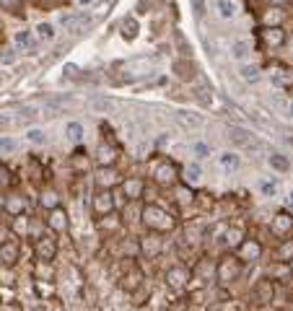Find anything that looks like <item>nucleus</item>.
<instances>
[{
  "mask_svg": "<svg viewBox=\"0 0 293 311\" xmlns=\"http://www.w3.org/2000/svg\"><path fill=\"white\" fill-rule=\"evenodd\" d=\"M145 223L156 231H166V228H172V215L156 205H151V208H145Z\"/></svg>",
  "mask_w": 293,
  "mask_h": 311,
  "instance_id": "nucleus-1",
  "label": "nucleus"
},
{
  "mask_svg": "<svg viewBox=\"0 0 293 311\" xmlns=\"http://www.w3.org/2000/svg\"><path fill=\"white\" fill-rule=\"evenodd\" d=\"M60 24L65 26V31L80 34V31H86L91 26V16H86V13H68V16H60Z\"/></svg>",
  "mask_w": 293,
  "mask_h": 311,
  "instance_id": "nucleus-2",
  "label": "nucleus"
},
{
  "mask_svg": "<svg viewBox=\"0 0 293 311\" xmlns=\"http://www.w3.org/2000/svg\"><path fill=\"white\" fill-rule=\"evenodd\" d=\"M55 249H57V247H55V241H52L50 236H47V239L41 236V239L36 241V254H39V259H52V257H55Z\"/></svg>",
  "mask_w": 293,
  "mask_h": 311,
  "instance_id": "nucleus-3",
  "label": "nucleus"
},
{
  "mask_svg": "<svg viewBox=\"0 0 293 311\" xmlns=\"http://www.w3.org/2000/svg\"><path fill=\"white\" fill-rule=\"evenodd\" d=\"M249 52H252V45H249L246 39H236V42L231 45V57L234 60H241L244 62L249 57Z\"/></svg>",
  "mask_w": 293,
  "mask_h": 311,
  "instance_id": "nucleus-4",
  "label": "nucleus"
},
{
  "mask_svg": "<svg viewBox=\"0 0 293 311\" xmlns=\"http://www.w3.org/2000/svg\"><path fill=\"white\" fill-rule=\"evenodd\" d=\"M94 208H96V213H99V215H107V213L112 210V194H109V189L96 194V200H94Z\"/></svg>",
  "mask_w": 293,
  "mask_h": 311,
  "instance_id": "nucleus-5",
  "label": "nucleus"
},
{
  "mask_svg": "<svg viewBox=\"0 0 293 311\" xmlns=\"http://www.w3.org/2000/svg\"><path fill=\"white\" fill-rule=\"evenodd\" d=\"M13 42H16V47H21V50H26V52H31L34 50V36H31V31H16V36H13Z\"/></svg>",
  "mask_w": 293,
  "mask_h": 311,
  "instance_id": "nucleus-6",
  "label": "nucleus"
},
{
  "mask_svg": "<svg viewBox=\"0 0 293 311\" xmlns=\"http://www.w3.org/2000/svg\"><path fill=\"white\" fill-rule=\"evenodd\" d=\"M218 13L221 18H234L239 13V3L236 0H218Z\"/></svg>",
  "mask_w": 293,
  "mask_h": 311,
  "instance_id": "nucleus-7",
  "label": "nucleus"
},
{
  "mask_svg": "<svg viewBox=\"0 0 293 311\" xmlns=\"http://www.w3.org/2000/svg\"><path fill=\"white\" fill-rule=\"evenodd\" d=\"M50 228H55V231H65V228H68V215H65L60 208H55V210L50 213Z\"/></svg>",
  "mask_w": 293,
  "mask_h": 311,
  "instance_id": "nucleus-8",
  "label": "nucleus"
},
{
  "mask_svg": "<svg viewBox=\"0 0 293 311\" xmlns=\"http://www.w3.org/2000/svg\"><path fill=\"white\" fill-rule=\"evenodd\" d=\"M241 78H244L246 83H257L260 78H262V70H260L257 65H244V68H241Z\"/></svg>",
  "mask_w": 293,
  "mask_h": 311,
  "instance_id": "nucleus-9",
  "label": "nucleus"
},
{
  "mask_svg": "<svg viewBox=\"0 0 293 311\" xmlns=\"http://www.w3.org/2000/svg\"><path fill=\"white\" fill-rule=\"evenodd\" d=\"M174 174H177V171H174L172 164H163V166L156 171V179H158L161 184H174Z\"/></svg>",
  "mask_w": 293,
  "mask_h": 311,
  "instance_id": "nucleus-10",
  "label": "nucleus"
},
{
  "mask_svg": "<svg viewBox=\"0 0 293 311\" xmlns=\"http://www.w3.org/2000/svg\"><path fill=\"white\" fill-rule=\"evenodd\" d=\"M218 278H221L223 283H228V280L239 278V264H234V267H231V262H223V264H221V270H218Z\"/></svg>",
  "mask_w": 293,
  "mask_h": 311,
  "instance_id": "nucleus-11",
  "label": "nucleus"
},
{
  "mask_svg": "<svg viewBox=\"0 0 293 311\" xmlns=\"http://www.w3.org/2000/svg\"><path fill=\"white\" fill-rule=\"evenodd\" d=\"M16 257H18L16 244H3V247H0V259H3L6 264H13V262H16Z\"/></svg>",
  "mask_w": 293,
  "mask_h": 311,
  "instance_id": "nucleus-12",
  "label": "nucleus"
},
{
  "mask_svg": "<svg viewBox=\"0 0 293 311\" xmlns=\"http://www.w3.org/2000/svg\"><path fill=\"white\" fill-rule=\"evenodd\" d=\"M228 138H231L236 145H249V140H252V138H249V132L241 130V127H231V130H228Z\"/></svg>",
  "mask_w": 293,
  "mask_h": 311,
  "instance_id": "nucleus-13",
  "label": "nucleus"
},
{
  "mask_svg": "<svg viewBox=\"0 0 293 311\" xmlns=\"http://www.w3.org/2000/svg\"><path fill=\"white\" fill-rule=\"evenodd\" d=\"M221 166L226 169V171H231V169H239V156L236 153H221Z\"/></svg>",
  "mask_w": 293,
  "mask_h": 311,
  "instance_id": "nucleus-14",
  "label": "nucleus"
},
{
  "mask_svg": "<svg viewBox=\"0 0 293 311\" xmlns=\"http://www.w3.org/2000/svg\"><path fill=\"white\" fill-rule=\"evenodd\" d=\"M26 140H29V143H34V145H45V143H47V135H45V130L31 127V130L26 132Z\"/></svg>",
  "mask_w": 293,
  "mask_h": 311,
  "instance_id": "nucleus-15",
  "label": "nucleus"
},
{
  "mask_svg": "<svg viewBox=\"0 0 293 311\" xmlns=\"http://www.w3.org/2000/svg\"><path fill=\"white\" fill-rule=\"evenodd\" d=\"M65 132H68V138H70L73 143H80V140H83V125H80V122H70V125L65 127Z\"/></svg>",
  "mask_w": 293,
  "mask_h": 311,
  "instance_id": "nucleus-16",
  "label": "nucleus"
},
{
  "mask_svg": "<svg viewBox=\"0 0 293 311\" xmlns=\"http://www.w3.org/2000/svg\"><path fill=\"white\" fill-rule=\"evenodd\" d=\"M96 182H99V187H109V184L117 182V174H114L112 169H101L99 176H96Z\"/></svg>",
  "mask_w": 293,
  "mask_h": 311,
  "instance_id": "nucleus-17",
  "label": "nucleus"
},
{
  "mask_svg": "<svg viewBox=\"0 0 293 311\" xmlns=\"http://www.w3.org/2000/svg\"><path fill=\"white\" fill-rule=\"evenodd\" d=\"M177 120L184 122V125H190V127H200V125H202L200 117H195V114H190V112H177Z\"/></svg>",
  "mask_w": 293,
  "mask_h": 311,
  "instance_id": "nucleus-18",
  "label": "nucleus"
},
{
  "mask_svg": "<svg viewBox=\"0 0 293 311\" xmlns=\"http://www.w3.org/2000/svg\"><path fill=\"white\" fill-rule=\"evenodd\" d=\"M265 42L267 45H283V31L280 29H265Z\"/></svg>",
  "mask_w": 293,
  "mask_h": 311,
  "instance_id": "nucleus-19",
  "label": "nucleus"
},
{
  "mask_svg": "<svg viewBox=\"0 0 293 311\" xmlns=\"http://www.w3.org/2000/svg\"><path fill=\"white\" fill-rule=\"evenodd\" d=\"M36 34H39V39H47V42H50V39H55V26L52 24H39Z\"/></svg>",
  "mask_w": 293,
  "mask_h": 311,
  "instance_id": "nucleus-20",
  "label": "nucleus"
},
{
  "mask_svg": "<svg viewBox=\"0 0 293 311\" xmlns=\"http://www.w3.org/2000/svg\"><path fill=\"white\" fill-rule=\"evenodd\" d=\"M166 280H169L174 288H179V285L184 283V270H172L169 275H166Z\"/></svg>",
  "mask_w": 293,
  "mask_h": 311,
  "instance_id": "nucleus-21",
  "label": "nucleus"
},
{
  "mask_svg": "<svg viewBox=\"0 0 293 311\" xmlns=\"http://www.w3.org/2000/svg\"><path fill=\"white\" fill-rule=\"evenodd\" d=\"M99 164L104 166V164H114V150L112 148H99Z\"/></svg>",
  "mask_w": 293,
  "mask_h": 311,
  "instance_id": "nucleus-22",
  "label": "nucleus"
},
{
  "mask_svg": "<svg viewBox=\"0 0 293 311\" xmlns=\"http://www.w3.org/2000/svg\"><path fill=\"white\" fill-rule=\"evenodd\" d=\"M91 106L99 109V112H112V109H114V101H112V99H94Z\"/></svg>",
  "mask_w": 293,
  "mask_h": 311,
  "instance_id": "nucleus-23",
  "label": "nucleus"
},
{
  "mask_svg": "<svg viewBox=\"0 0 293 311\" xmlns=\"http://www.w3.org/2000/svg\"><path fill=\"white\" fill-rule=\"evenodd\" d=\"M270 166H273V169H278V171H285V169H288V161L283 159V156L273 153V156H270Z\"/></svg>",
  "mask_w": 293,
  "mask_h": 311,
  "instance_id": "nucleus-24",
  "label": "nucleus"
},
{
  "mask_svg": "<svg viewBox=\"0 0 293 311\" xmlns=\"http://www.w3.org/2000/svg\"><path fill=\"white\" fill-rule=\"evenodd\" d=\"M290 223H293V218H288V215H278V218H275V223H273V228L283 233V231H288V226H290Z\"/></svg>",
  "mask_w": 293,
  "mask_h": 311,
  "instance_id": "nucleus-25",
  "label": "nucleus"
},
{
  "mask_svg": "<svg viewBox=\"0 0 293 311\" xmlns=\"http://www.w3.org/2000/svg\"><path fill=\"white\" fill-rule=\"evenodd\" d=\"M260 189L267 194V197H275V194H278V182H262Z\"/></svg>",
  "mask_w": 293,
  "mask_h": 311,
  "instance_id": "nucleus-26",
  "label": "nucleus"
},
{
  "mask_svg": "<svg viewBox=\"0 0 293 311\" xmlns=\"http://www.w3.org/2000/svg\"><path fill=\"white\" fill-rule=\"evenodd\" d=\"M41 205H50L52 210H55V205H57V194L50 189V192H45V194H41Z\"/></svg>",
  "mask_w": 293,
  "mask_h": 311,
  "instance_id": "nucleus-27",
  "label": "nucleus"
},
{
  "mask_svg": "<svg viewBox=\"0 0 293 311\" xmlns=\"http://www.w3.org/2000/svg\"><path fill=\"white\" fill-rule=\"evenodd\" d=\"M140 189H143V184H140V182H130V184H124V192H128L130 197H138Z\"/></svg>",
  "mask_w": 293,
  "mask_h": 311,
  "instance_id": "nucleus-28",
  "label": "nucleus"
},
{
  "mask_svg": "<svg viewBox=\"0 0 293 311\" xmlns=\"http://www.w3.org/2000/svg\"><path fill=\"white\" fill-rule=\"evenodd\" d=\"M187 182H200V166L197 164L187 166Z\"/></svg>",
  "mask_w": 293,
  "mask_h": 311,
  "instance_id": "nucleus-29",
  "label": "nucleus"
},
{
  "mask_svg": "<svg viewBox=\"0 0 293 311\" xmlns=\"http://www.w3.org/2000/svg\"><path fill=\"white\" fill-rule=\"evenodd\" d=\"M0 62L13 65V62H16V52H13V50H3V52H0Z\"/></svg>",
  "mask_w": 293,
  "mask_h": 311,
  "instance_id": "nucleus-30",
  "label": "nucleus"
},
{
  "mask_svg": "<svg viewBox=\"0 0 293 311\" xmlns=\"http://www.w3.org/2000/svg\"><path fill=\"white\" fill-rule=\"evenodd\" d=\"M16 148V140H11V138H0V150H6V153H11Z\"/></svg>",
  "mask_w": 293,
  "mask_h": 311,
  "instance_id": "nucleus-31",
  "label": "nucleus"
},
{
  "mask_svg": "<svg viewBox=\"0 0 293 311\" xmlns=\"http://www.w3.org/2000/svg\"><path fill=\"white\" fill-rule=\"evenodd\" d=\"M280 259H283V262L293 259V244H290V241H288V244H285V247L280 249Z\"/></svg>",
  "mask_w": 293,
  "mask_h": 311,
  "instance_id": "nucleus-32",
  "label": "nucleus"
},
{
  "mask_svg": "<svg viewBox=\"0 0 293 311\" xmlns=\"http://www.w3.org/2000/svg\"><path fill=\"white\" fill-rule=\"evenodd\" d=\"M195 153H197V159H205V156H207V145L197 143V145H195Z\"/></svg>",
  "mask_w": 293,
  "mask_h": 311,
  "instance_id": "nucleus-33",
  "label": "nucleus"
},
{
  "mask_svg": "<svg viewBox=\"0 0 293 311\" xmlns=\"http://www.w3.org/2000/svg\"><path fill=\"white\" fill-rule=\"evenodd\" d=\"M0 6H6V8H16V6H18V0H0Z\"/></svg>",
  "mask_w": 293,
  "mask_h": 311,
  "instance_id": "nucleus-34",
  "label": "nucleus"
},
{
  "mask_svg": "<svg viewBox=\"0 0 293 311\" xmlns=\"http://www.w3.org/2000/svg\"><path fill=\"white\" fill-rule=\"evenodd\" d=\"M75 3H78V6L83 8V6H94V3H96V0H75Z\"/></svg>",
  "mask_w": 293,
  "mask_h": 311,
  "instance_id": "nucleus-35",
  "label": "nucleus"
},
{
  "mask_svg": "<svg viewBox=\"0 0 293 311\" xmlns=\"http://www.w3.org/2000/svg\"><path fill=\"white\" fill-rule=\"evenodd\" d=\"M288 117H293V101L288 104Z\"/></svg>",
  "mask_w": 293,
  "mask_h": 311,
  "instance_id": "nucleus-36",
  "label": "nucleus"
},
{
  "mask_svg": "<svg viewBox=\"0 0 293 311\" xmlns=\"http://www.w3.org/2000/svg\"><path fill=\"white\" fill-rule=\"evenodd\" d=\"M288 203H290V205H293V192H290V194H288Z\"/></svg>",
  "mask_w": 293,
  "mask_h": 311,
  "instance_id": "nucleus-37",
  "label": "nucleus"
}]
</instances>
